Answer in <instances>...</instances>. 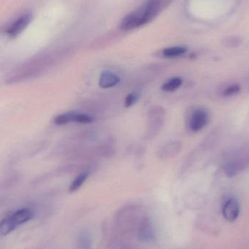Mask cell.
<instances>
[{
    "instance_id": "cell-15",
    "label": "cell",
    "mask_w": 249,
    "mask_h": 249,
    "mask_svg": "<svg viewBox=\"0 0 249 249\" xmlns=\"http://www.w3.org/2000/svg\"><path fill=\"white\" fill-rule=\"evenodd\" d=\"M181 84H182L181 78L178 77H174L162 85V90L167 92L175 91L177 89H179Z\"/></svg>"
},
{
    "instance_id": "cell-13",
    "label": "cell",
    "mask_w": 249,
    "mask_h": 249,
    "mask_svg": "<svg viewBox=\"0 0 249 249\" xmlns=\"http://www.w3.org/2000/svg\"><path fill=\"white\" fill-rule=\"evenodd\" d=\"M78 114L75 112H66L58 115L54 120V123L58 125H64L70 123H77Z\"/></svg>"
},
{
    "instance_id": "cell-3",
    "label": "cell",
    "mask_w": 249,
    "mask_h": 249,
    "mask_svg": "<svg viewBox=\"0 0 249 249\" xmlns=\"http://www.w3.org/2000/svg\"><path fill=\"white\" fill-rule=\"evenodd\" d=\"M138 239L143 243L151 242L155 237V227L149 217L142 218L137 228Z\"/></svg>"
},
{
    "instance_id": "cell-2",
    "label": "cell",
    "mask_w": 249,
    "mask_h": 249,
    "mask_svg": "<svg viewBox=\"0 0 249 249\" xmlns=\"http://www.w3.org/2000/svg\"><path fill=\"white\" fill-rule=\"evenodd\" d=\"M140 220L138 219L137 211L133 206L124 208L117 215L116 222L118 228L124 232H130L135 228L136 230Z\"/></svg>"
},
{
    "instance_id": "cell-18",
    "label": "cell",
    "mask_w": 249,
    "mask_h": 249,
    "mask_svg": "<svg viewBox=\"0 0 249 249\" xmlns=\"http://www.w3.org/2000/svg\"><path fill=\"white\" fill-rule=\"evenodd\" d=\"M139 99V96L138 93H130V94L126 96L125 99H124V106L127 108L133 106V105H134L137 102Z\"/></svg>"
},
{
    "instance_id": "cell-20",
    "label": "cell",
    "mask_w": 249,
    "mask_h": 249,
    "mask_svg": "<svg viewBox=\"0 0 249 249\" xmlns=\"http://www.w3.org/2000/svg\"><path fill=\"white\" fill-rule=\"evenodd\" d=\"M93 119L89 115L84 113H79L77 117V123L80 124H88L93 122Z\"/></svg>"
},
{
    "instance_id": "cell-14",
    "label": "cell",
    "mask_w": 249,
    "mask_h": 249,
    "mask_svg": "<svg viewBox=\"0 0 249 249\" xmlns=\"http://www.w3.org/2000/svg\"><path fill=\"white\" fill-rule=\"evenodd\" d=\"M16 228L17 227L13 223L10 216H7L0 222V235L5 236L14 231Z\"/></svg>"
},
{
    "instance_id": "cell-5",
    "label": "cell",
    "mask_w": 249,
    "mask_h": 249,
    "mask_svg": "<svg viewBox=\"0 0 249 249\" xmlns=\"http://www.w3.org/2000/svg\"><path fill=\"white\" fill-rule=\"evenodd\" d=\"M249 158L244 155H237L235 158H232L228 161L225 165V172L227 176L232 177L239 174L242 171L249 163Z\"/></svg>"
},
{
    "instance_id": "cell-6",
    "label": "cell",
    "mask_w": 249,
    "mask_h": 249,
    "mask_svg": "<svg viewBox=\"0 0 249 249\" xmlns=\"http://www.w3.org/2000/svg\"><path fill=\"white\" fill-rule=\"evenodd\" d=\"M208 123V114L203 109H196L190 117V130L193 132H198L201 130Z\"/></svg>"
},
{
    "instance_id": "cell-10",
    "label": "cell",
    "mask_w": 249,
    "mask_h": 249,
    "mask_svg": "<svg viewBox=\"0 0 249 249\" xmlns=\"http://www.w3.org/2000/svg\"><path fill=\"white\" fill-rule=\"evenodd\" d=\"M12 221L16 227H19L23 224L30 221L33 218L34 213L29 209H22L17 211L12 215H10Z\"/></svg>"
},
{
    "instance_id": "cell-9",
    "label": "cell",
    "mask_w": 249,
    "mask_h": 249,
    "mask_svg": "<svg viewBox=\"0 0 249 249\" xmlns=\"http://www.w3.org/2000/svg\"><path fill=\"white\" fill-rule=\"evenodd\" d=\"M181 146L182 145L180 142H170L159 149V152H158V157L162 159L173 158L179 153Z\"/></svg>"
},
{
    "instance_id": "cell-1",
    "label": "cell",
    "mask_w": 249,
    "mask_h": 249,
    "mask_svg": "<svg viewBox=\"0 0 249 249\" xmlns=\"http://www.w3.org/2000/svg\"><path fill=\"white\" fill-rule=\"evenodd\" d=\"M165 112L162 107H152L148 115L146 137L152 139L160 131L165 122Z\"/></svg>"
},
{
    "instance_id": "cell-17",
    "label": "cell",
    "mask_w": 249,
    "mask_h": 249,
    "mask_svg": "<svg viewBox=\"0 0 249 249\" xmlns=\"http://www.w3.org/2000/svg\"><path fill=\"white\" fill-rule=\"evenodd\" d=\"M187 49L184 47H173L163 51V55L166 57H177L185 53Z\"/></svg>"
},
{
    "instance_id": "cell-16",
    "label": "cell",
    "mask_w": 249,
    "mask_h": 249,
    "mask_svg": "<svg viewBox=\"0 0 249 249\" xmlns=\"http://www.w3.org/2000/svg\"><path fill=\"white\" fill-rule=\"evenodd\" d=\"M88 177H89V174H88L87 172L83 173V174L77 176V177H76L75 179L72 181L71 185H70V193H74V192H76L77 190H78L79 189L83 186V184H84L85 181H86V179L88 178Z\"/></svg>"
},
{
    "instance_id": "cell-7",
    "label": "cell",
    "mask_w": 249,
    "mask_h": 249,
    "mask_svg": "<svg viewBox=\"0 0 249 249\" xmlns=\"http://www.w3.org/2000/svg\"><path fill=\"white\" fill-rule=\"evenodd\" d=\"M143 9L142 7L140 10L126 16L122 22L121 28L124 30H130L143 25Z\"/></svg>"
},
{
    "instance_id": "cell-12",
    "label": "cell",
    "mask_w": 249,
    "mask_h": 249,
    "mask_svg": "<svg viewBox=\"0 0 249 249\" xmlns=\"http://www.w3.org/2000/svg\"><path fill=\"white\" fill-rule=\"evenodd\" d=\"M77 249H91V237L87 231H83L78 234L77 239Z\"/></svg>"
},
{
    "instance_id": "cell-11",
    "label": "cell",
    "mask_w": 249,
    "mask_h": 249,
    "mask_svg": "<svg viewBox=\"0 0 249 249\" xmlns=\"http://www.w3.org/2000/svg\"><path fill=\"white\" fill-rule=\"evenodd\" d=\"M120 82V78L112 71H103L99 78V84L102 89H107L113 88Z\"/></svg>"
},
{
    "instance_id": "cell-8",
    "label": "cell",
    "mask_w": 249,
    "mask_h": 249,
    "mask_svg": "<svg viewBox=\"0 0 249 249\" xmlns=\"http://www.w3.org/2000/svg\"><path fill=\"white\" fill-rule=\"evenodd\" d=\"M239 203L236 199L231 198L225 203L222 209L224 217L229 222H234L236 220L239 215Z\"/></svg>"
},
{
    "instance_id": "cell-19",
    "label": "cell",
    "mask_w": 249,
    "mask_h": 249,
    "mask_svg": "<svg viewBox=\"0 0 249 249\" xmlns=\"http://www.w3.org/2000/svg\"><path fill=\"white\" fill-rule=\"evenodd\" d=\"M240 86L238 85H233V86H230L228 89L224 90V95L226 96H233L237 94L240 91Z\"/></svg>"
},
{
    "instance_id": "cell-4",
    "label": "cell",
    "mask_w": 249,
    "mask_h": 249,
    "mask_svg": "<svg viewBox=\"0 0 249 249\" xmlns=\"http://www.w3.org/2000/svg\"><path fill=\"white\" fill-rule=\"evenodd\" d=\"M32 20V13H27L22 15L21 16L16 19L10 26L6 29L5 33L10 37H16L18 35H20L23 31L25 30L26 27L29 26Z\"/></svg>"
}]
</instances>
